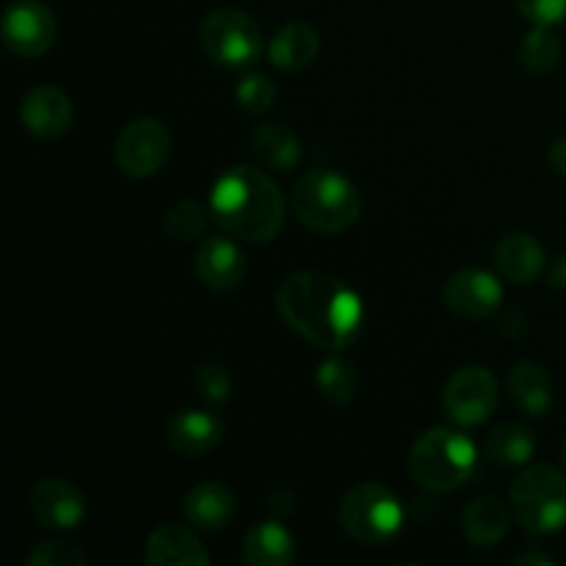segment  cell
I'll use <instances>...</instances> for the list:
<instances>
[{"label": "cell", "mask_w": 566, "mask_h": 566, "mask_svg": "<svg viewBox=\"0 0 566 566\" xmlns=\"http://www.w3.org/2000/svg\"><path fill=\"white\" fill-rule=\"evenodd\" d=\"M282 321L313 346L343 352L363 332V298L324 271H296L276 291Z\"/></svg>", "instance_id": "6da1fadb"}, {"label": "cell", "mask_w": 566, "mask_h": 566, "mask_svg": "<svg viewBox=\"0 0 566 566\" xmlns=\"http://www.w3.org/2000/svg\"><path fill=\"white\" fill-rule=\"evenodd\" d=\"M210 213L230 235L265 243L274 241L285 224V197L258 166H232L213 182Z\"/></svg>", "instance_id": "7a4b0ae2"}, {"label": "cell", "mask_w": 566, "mask_h": 566, "mask_svg": "<svg viewBox=\"0 0 566 566\" xmlns=\"http://www.w3.org/2000/svg\"><path fill=\"white\" fill-rule=\"evenodd\" d=\"M291 208L307 230L337 235L357 224L363 199L346 175L335 169H313L298 177L293 186Z\"/></svg>", "instance_id": "3957f363"}, {"label": "cell", "mask_w": 566, "mask_h": 566, "mask_svg": "<svg viewBox=\"0 0 566 566\" xmlns=\"http://www.w3.org/2000/svg\"><path fill=\"white\" fill-rule=\"evenodd\" d=\"M475 464H479V451L473 440L442 426L423 431L407 459L412 481L429 492L459 490L475 473Z\"/></svg>", "instance_id": "277c9868"}, {"label": "cell", "mask_w": 566, "mask_h": 566, "mask_svg": "<svg viewBox=\"0 0 566 566\" xmlns=\"http://www.w3.org/2000/svg\"><path fill=\"white\" fill-rule=\"evenodd\" d=\"M514 520L536 536H551L566 525V475L551 464H534L509 490Z\"/></svg>", "instance_id": "5b68a950"}, {"label": "cell", "mask_w": 566, "mask_h": 566, "mask_svg": "<svg viewBox=\"0 0 566 566\" xmlns=\"http://www.w3.org/2000/svg\"><path fill=\"white\" fill-rule=\"evenodd\" d=\"M343 531L359 545H390L403 531V506L396 492L376 481L352 486L340 501Z\"/></svg>", "instance_id": "8992f818"}, {"label": "cell", "mask_w": 566, "mask_h": 566, "mask_svg": "<svg viewBox=\"0 0 566 566\" xmlns=\"http://www.w3.org/2000/svg\"><path fill=\"white\" fill-rule=\"evenodd\" d=\"M199 44L213 64L247 70L263 55V31L241 9H216L199 25Z\"/></svg>", "instance_id": "52a82bcc"}, {"label": "cell", "mask_w": 566, "mask_h": 566, "mask_svg": "<svg viewBox=\"0 0 566 566\" xmlns=\"http://www.w3.org/2000/svg\"><path fill=\"white\" fill-rule=\"evenodd\" d=\"M171 147L175 142L169 127L155 116H142L122 127L114 144V158L127 177L144 180L164 169L166 160L171 158Z\"/></svg>", "instance_id": "ba28073f"}, {"label": "cell", "mask_w": 566, "mask_h": 566, "mask_svg": "<svg viewBox=\"0 0 566 566\" xmlns=\"http://www.w3.org/2000/svg\"><path fill=\"white\" fill-rule=\"evenodd\" d=\"M497 379L484 365H464L442 390V409L459 426H481L497 407Z\"/></svg>", "instance_id": "9c48e42d"}, {"label": "cell", "mask_w": 566, "mask_h": 566, "mask_svg": "<svg viewBox=\"0 0 566 566\" xmlns=\"http://www.w3.org/2000/svg\"><path fill=\"white\" fill-rule=\"evenodd\" d=\"M0 39L6 48L22 59H39L59 39V22L53 11L39 0H17L6 9L0 22Z\"/></svg>", "instance_id": "30bf717a"}, {"label": "cell", "mask_w": 566, "mask_h": 566, "mask_svg": "<svg viewBox=\"0 0 566 566\" xmlns=\"http://www.w3.org/2000/svg\"><path fill=\"white\" fill-rule=\"evenodd\" d=\"M442 302L457 318L481 321L495 313L503 304V282L495 274L481 269L457 271L446 282Z\"/></svg>", "instance_id": "8fae6325"}, {"label": "cell", "mask_w": 566, "mask_h": 566, "mask_svg": "<svg viewBox=\"0 0 566 566\" xmlns=\"http://www.w3.org/2000/svg\"><path fill=\"white\" fill-rule=\"evenodd\" d=\"M31 512L39 525L50 531H72L86 520V497L72 481L48 475L31 490Z\"/></svg>", "instance_id": "7c38bea8"}, {"label": "cell", "mask_w": 566, "mask_h": 566, "mask_svg": "<svg viewBox=\"0 0 566 566\" xmlns=\"http://www.w3.org/2000/svg\"><path fill=\"white\" fill-rule=\"evenodd\" d=\"M247 254L227 235L202 238L197 258H193V271H197L199 282L210 291H235L247 280Z\"/></svg>", "instance_id": "4fadbf2b"}, {"label": "cell", "mask_w": 566, "mask_h": 566, "mask_svg": "<svg viewBox=\"0 0 566 566\" xmlns=\"http://www.w3.org/2000/svg\"><path fill=\"white\" fill-rule=\"evenodd\" d=\"M20 122L33 138L55 142V138L70 133L72 122H75V108L61 88L36 86L22 97Z\"/></svg>", "instance_id": "5bb4252c"}, {"label": "cell", "mask_w": 566, "mask_h": 566, "mask_svg": "<svg viewBox=\"0 0 566 566\" xmlns=\"http://www.w3.org/2000/svg\"><path fill=\"white\" fill-rule=\"evenodd\" d=\"M147 566H210V553L191 528L180 523H164L147 536L144 545Z\"/></svg>", "instance_id": "9a60e30c"}, {"label": "cell", "mask_w": 566, "mask_h": 566, "mask_svg": "<svg viewBox=\"0 0 566 566\" xmlns=\"http://www.w3.org/2000/svg\"><path fill=\"white\" fill-rule=\"evenodd\" d=\"M224 440V423L205 409H182L166 423V442L182 457H205Z\"/></svg>", "instance_id": "2e32d148"}, {"label": "cell", "mask_w": 566, "mask_h": 566, "mask_svg": "<svg viewBox=\"0 0 566 566\" xmlns=\"http://www.w3.org/2000/svg\"><path fill=\"white\" fill-rule=\"evenodd\" d=\"M512 503L497 495L475 497L462 514V534L473 547H495L512 531Z\"/></svg>", "instance_id": "e0dca14e"}, {"label": "cell", "mask_w": 566, "mask_h": 566, "mask_svg": "<svg viewBox=\"0 0 566 566\" xmlns=\"http://www.w3.org/2000/svg\"><path fill=\"white\" fill-rule=\"evenodd\" d=\"M495 265L512 285H531L545 271V249L528 232H509L495 249Z\"/></svg>", "instance_id": "ac0fdd59"}, {"label": "cell", "mask_w": 566, "mask_h": 566, "mask_svg": "<svg viewBox=\"0 0 566 566\" xmlns=\"http://www.w3.org/2000/svg\"><path fill=\"white\" fill-rule=\"evenodd\" d=\"M182 514L188 523L199 531H216L227 528L238 514V501L224 484L219 481H205V484L193 486L182 501Z\"/></svg>", "instance_id": "d6986e66"}, {"label": "cell", "mask_w": 566, "mask_h": 566, "mask_svg": "<svg viewBox=\"0 0 566 566\" xmlns=\"http://www.w3.org/2000/svg\"><path fill=\"white\" fill-rule=\"evenodd\" d=\"M321 36L307 22H287L271 36L269 61L282 72H298L318 59Z\"/></svg>", "instance_id": "ffe728a7"}, {"label": "cell", "mask_w": 566, "mask_h": 566, "mask_svg": "<svg viewBox=\"0 0 566 566\" xmlns=\"http://www.w3.org/2000/svg\"><path fill=\"white\" fill-rule=\"evenodd\" d=\"M509 398L525 418H545L553 403V379L539 363H517L506 376Z\"/></svg>", "instance_id": "44dd1931"}, {"label": "cell", "mask_w": 566, "mask_h": 566, "mask_svg": "<svg viewBox=\"0 0 566 566\" xmlns=\"http://www.w3.org/2000/svg\"><path fill=\"white\" fill-rule=\"evenodd\" d=\"M241 556L249 566H287L296 562V542L285 525L263 520L249 528Z\"/></svg>", "instance_id": "7402d4cb"}, {"label": "cell", "mask_w": 566, "mask_h": 566, "mask_svg": "<svg viewBox=\"0 0 566 566\" xmlns=\"http://www.w3.org/2000/svg\"><path fill=\"white\" fill-rule=\"evenodd\" d=\"M252 153L263 166L274 171L296 169L302 160V142L296 133L282 122H265L252 133Z\"/></svg>", "instance_id": "603a6c76"}, {"label": "cell", "mask_w": 566, "mask_h": 566, "mask_svg": "<svg viewBox=\"0 0 566 566\" xmlns=\"http://www.w3.org/2000/svg\"><path fill=\"white\" fill-rule=\"evenodd\" d=\"M536 451V440L525 426L520 423H503L490 431L484 442V453L490 462L503 464V468H517V464H528Z\"/></svg>", "instance_id": "cb8c5ba5"}, {"label": "cell", "mask_w": 566, "mask_h": 566, "mask_svg": "<svg viewBox=\"0 0 566 566\" xmlns=\"http://www.w3.org/2000/svg\"><path fill=\"white\" fill-rule=\"evenodd\" d=\"M315 387H318L321 396L326 398L335 407H348V403L357 398L359 390V374L346 357H326L324 363L315 370Z\"/></svg>", "instance_id": "d4e9b609"}, {"label": "cell", "mask_w": 566, "mask_h": 566, "mask_svg": "<svg viewBox=\"0 0 566 566\" xmlns=\"http://www.w3.org/2000/svg\"><path fill=\"white\" fill-rule=\"evenodd\" d=\"M520 61L534 75H547L562 61V42L551 28L534 25V31L525 33L523 44H520Z\"/></svg>", "instance_id": "484cf974"}, {"label": "cell", "mask_w": 566, "mask_h": 566, "mask_svg": "<svg viewBox=\"0 0 566 566\" xmlns=\"http://www.w3.org/2000/svg\"><path fill=\"white\" fill-rule=\"evenodd\" d=\"M210 216L213 213L197 199H180V202L166 210L164 232L171 241H193V238L205 235Z\"/></svg>", "instance_id": "4316f807"}, {"label": "cell", "mask_w": 566, "mask_h": 566, "mask_svg": "<svg viewBox=\"0 0 566 566\" xmlns=\"http://www.w3.org/2000/svg\"><path fill=\"white\" fill-rule=\"evenodd\" d=\"M235 103L252 116L265 114V111L274 108L276 86L265 75H258V72H252V75H247V77H241V81H238Z\"/></svg>", "instance_id": "83f0119b"}, {"label": "cell", "mask_w": 566, "mask_h": 566, "mask_svg": "<svg viewBox=\"0 0 566 566\" xmlns=\"http://www.w3.org/2000/svg\"><path fill=\"white\" fill-rule=\"evenodd\" d=\"M28 566H86L88 556L77 545H70V542L50 539L39 542L31 553L25 556Z\"/></svg>", "instance_id": "f1b7e54d"}, {"label": "cell", "mask_w": 566, "mask_h": 566, "mask_svg": "<svg viewBox=\"0 0 566 566\" xmlns=\"http://www.w3.org/2000/svg\"><path fill=\"white\" fill-rule=\"evenodd\" d=\"M197 390L205 401L224 403L232 396V376L224 365L205 363L197 368Z\"/></svg>", "instance_id": "f546056e"}, {"label": "cell", "mask_w": 566, "mask_h": 566, "mask_svg": "<svg viewBox=\"0 0 566 566\" xmlns=\"http://www.w3.org/2000/svg\"><path fill=\"white\" fill-rule=\"evenodd\" d=\"M520 14L534 25H562L566 20V0H514Z\"/></svg>", "instance_id": "4dcf8cb0"}, {"label": "cell", "mask_w": 566, "mask_h": 566, "mask_svg": "<svg viewBox=\"0 0 566 566\" xmlns=\"http://www.w3.org/2000/svg\"><path fill=\"white\" fill-rule=\"evenodd\" d=\"M547 158H551V166L556 169V175H562L566 180V136L556 138V142L551 144V155H547Z\"/></svg>", "instance_id": "1f68e13d"}, {"label": "cell", "mask_w": 566, "mask_h": 566, "mask_svg": "<svg viewBox=\"0 0 566 566\" xmlns=\"http://www.w3.org/2000/svg\"><path fill=\"white\" fill-rule=\"evenodd\" d=\"M547 282H551V287H566V254H558L553 260L551 271H547Z\"/></svg>", "instance_id": "d6a6232c"}, {"label": "cell", "mask_w": 566, "mask_h": 566, "mask_svg": "<svg viewBox=\"0 0 566 566\" xmlns=\"http://www.w3.org/2000/svg\"><path fill=\"white\" fill-rule=\"evenodd\" d=\"M517 564H545V566H551L553 558L545 556V553H523V556L517 558Z\"/></svg>", "instance_id": "836d02e7"}, {"label": "cell", "mask_w": 566, "mask_h": 566, "mask_svg": "<svg viewBox=\"0 0 566 566\" xmlns=\"http://www.w3.org/2000/svg\"><path fill=\"white\" fill-rule=\"evenodd\" d=\"M562 459H564V468H566V442H564V448H562Z\"/></svg>", "instance_id": "e575fe53"}]
</instances>
